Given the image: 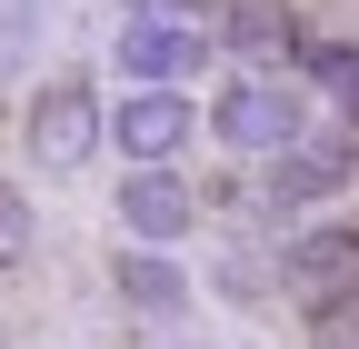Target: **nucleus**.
I'll list each match as a JSON object with an SVG mask.
<instances>
[{"mask_svg":"<svg viewBox=\"0 0 359 349\" xmlns=\"http://www.w3.org/2000/svg\"><path fill=\"white\" fill-rule=\"evenodd\" d=\"M200 140L190 90H120L110 110V150H130V170H180V150Z\"/></svg>","mask_w":359,"mask_h":349,"instance_id":"obj_5","label":"nucleus"},{"mask_svg":"<svg viewBox=\"0 0 359 349\" xmlns=\"http://www.w3.org/2000/svg\"><path fill=\"white\" fill-rule=\"evenodd\" d=\"M299 70H309V90L339 110V130H359V50H349V40H309Z\"/></svg>","mask_w":359,"mask_h":349,"instance_id":"obj_10","label":"nucleus"},{"mask_svg":"<svg viewBox=\"0 0 359 349\" xmlns=\"http://www.w3.org/2000/svg\"><path fill=\"white\" fill-rule=\"evenodd\" d=\"M120 70L130 90H180L190 70H210V20H120Z\"/></svg>","mask_w":359,"mask_h":349,"instance_id":"obj_6","label":"nucleus"},{"mask_svg":"<svg viewBox=\"0 0 359 349\" xmlns=\"http://www.w3.org/2000/svg\"><path fill=\"white\" fill-rule=\"evenodd\" d=\"M30 50H40V0H0V80L30 70Z\"/></svg>","mask_w":359,"mask_h":349,"instance_id":"obj_11","label":"nucleus"},{"mask_svg":"<svg viewBox=\"0 0 359 349\" xmlns=\"http://www.w3.org/2000/svg\"><path fill=\"white\" fill-rule=\"evenodd\" d=\"M20 140H30V160L40 170H90V150H110V110H100V90H90L80 70H60V80H40L30 90V120H20Z\"/></svg>","mask_w":359,"mask_h":349,"instance_id":"obj_2","label":"nucleus"},{"mask_svg":"<svg viewBox=\"0 0 359 349\" xmlns=\"http://www.w3.org/2000/svg\"><path fill=\"white\" fill-rule=\"evenodd\" d=\"M210 40H230V50H240V70H280V60L299 50V20L280 11V0H230Z\"/></svg>","mask_w":359,"mask_h":349,"instance_id":"obj_9","label":"nucleus"},{"mask_svg":"<svg viewBox=\"0 0 359 349\" xmlns=\"http://www.w3.org/2000/svg\"><path fill=\"white\" fill-rule=\"evenodd\" d=\"M309 339H330V349H359V289H330V299H309Z\"/></svg>","mask_w":359,"mask_h":349,"instance_id":"obj_12","label":"nucleus"},{"mask_svg":"<svg viewBox=\"0 0 359 349\" xmlns=\"http://www.w3.org/2000/svg\"><path fill=\"white\" fill-rule=\"evenodd\" d=\"M280 280L299 299H330V289H359V230L349 220H320V230H290L280 240Z\"/></svg>","mask_w":359,"mask_h":349,"instance_id":"obj_7","label":"nucleus"},{"mask_svg":"<svg viewBox=\"0 0 359 349\" xmlns=\"http://www.w3.org/2000/svg\"><path fill=\"white\" fill-rule=\"evenodd\" d=\"M30 230H40V220H30V190L0 180V270H20V259H30Z\"/></svg>","mask_w":359,"mask_h":349,"instance_id":"obj_13","label":"nucleus"},{"mask_svg":"<svg viewBox=\"0 0 359 349\" xmlns=\"http://www.w3.org/2000/svg\"><path fill=\"white\" fill-rule=\"evenodd\" d=\"M110 289L130 320H180L190 310V270H180V249H110Z\"/></svg>","mask_w":359,"mask_h":349,"instance_id":"obj_8","label":"nucleus"},{"mask_svg":"<svg viewBox=\"0 0 359 349\" xmlns=\"http://www.w3.org/2000/svg\"><path fill=\"white\" fill-rule=\"evenodd\" d=\"M359 180V130H299V140L280 150V160H259V190L280 200V210H309V200H339Z\"/></svg>","mask_w":359,"mask_h":349,"instance_id":"obj_3","label":"nucleus"},{"mask_svg":"<svg viewBox=\"0 0 359 349\" xmlns=\"http://www.w3.org/2000/svg\"><path fill=\"white\" fill-rule=\"evenodd\" d=\"M130 20H200V0H120Z\"/></svg>","mask_w":359,"mask_h":349,"instance_id":"obj_14","label":"nucleus"},{"mask_svg":"<svg viewBox=\"0 0 359 349\" xmlns=\"http://www.w3.org/2000/svg\"><path fill=\"white\" fill-rule=\"evenodd\" d=\"M110 220L130 230V249H180V240L200 230V190L180 180V170H120Z\"/></svg>","mask_w":359,"mask_h":349,"instance_id":"obj_4","label":"nucleus"},{"mask_svg":"<svg viewBox=\"0 0 359 349\" xmlns=\"http://www.w3.org/2000/svg\"><path fill=\"white\" fill-rule=\"evenodd\" d=\"M299 130H309V100H299V80H280V70H230L219 100H210V140L230 160H280Z\"/></svg>","mask_w":359,"mask_h":349,"instance_id":"obj_1","label":"nucleus"}]
</instances>
